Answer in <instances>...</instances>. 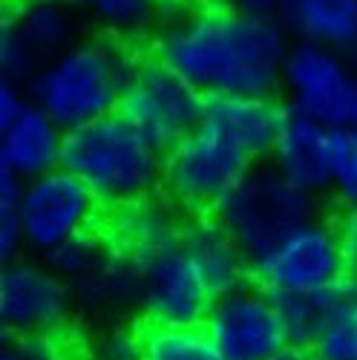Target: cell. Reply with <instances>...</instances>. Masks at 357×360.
<instances>
[{
    "label": "cell",
    "instance_id": "1",
    "mask_svg": "<svg viewBox=\"0 0 357 360\" xmlns=\"http://www.w3.org/2000/svg\"><path fill=\"white\" fill-rule=\"evenodd\" d=\"M291 44L277 18L245 15L216 0L167 18L147 52L185 78L202 98L280 96Z\"/></svg>",
    "mask_w": 357,
    "mask_h": 360
},
{
    "label": "cell",
    "instance_id": "2",
    "mask_svg": "<svg viewBox=\"0 0 357 360\" xmlns=\"http://www.w3.org/2000/svg\"><path fill=\"white\" fill-rule=\"evenodd\" d=\"M141 55L130 41L101 32L89 35L46 61L26 84V93L35 107L70 133L118 112Z\"/></svg>",
    "mask_w": 357,
    "mask_h": 360
},
{
    "label": "cell",
    "instance_id": "3",
    "mask_svg": "<svg viewBox=\"0 0 357 360\" xmlns=\"http://www.w3.org/2000/svg\"><path fill=\"white\" fill-rule=\"evenodd\" d=\"M61 167L75 173L101 205L122 207L162 193L164 153L115 112L67 133Z\"/></svg>",
    "mask_w": 357,
    "mask_h": 360
},
{
    "label": "cell",
    "instance_id": "4",
    "mask_svg": "<svg viewBox=\"0 0 357 360\" xmlns=\"http://www.w3.org/2000/svg\"><path fill=\"white\" fill-rule=\"evenodd\" d=\"M314 217H320L317 196L291 185L271 162L254 165L214 214L251 265Z\"/></svg>",
    "mask_w": 357,
    "mask_h": 360
},
{
    "label": "cell",
    "instance_id": "5",
    "mask_svg": "<svg viewBox=\"0 0 357 360\" xmlns=\"http://www.w3.org/2000/svg\"><path fill=\"white\" fill-rule=\"evenodd\" d=\"M178 233L124 251V265L147 326H202L216 300Z\"/></svg>",
    "mask_w": 357,
    "mask_h": 360
},
{
    "label": "cell",
    "instance_id": "6",
    "mask_svg": "<svg viewBox=\"0 0 357 360\" xmlns=\"http://www.w3.org/2000/svg\"><path fill=\"white\" fill-rule=\"evenodd\" d=\"M254 165L216 133L196 127L164 153L162 196L188 219L214 217Z\"/></svg>",
    "mask_w": 357,
    "mask_h": 360
},
{
    "label": "cell",
    "instance_id": "7",
    "mask_svg": "<svg viewBox=\"0 0 357 360\" xmlns=\"http://www.w3.org/2000/svg\"><path fill=\"white\" fill-rule=\"evenodd\" d=\"M251 283L271 297H317L349 283L337 222L314 217L306 225L294 228L280 245L251 265Z\"/></svg>",
    "mask_w": 357,
    "mask_h": 360
},
{
    "label": "cell",
    "instance_id": "8",
    "mask_svg": "<svg viewBox=\"0 0 357 360\" xmlns=\"http://www.w3.org/2000/svg\"><path fill=\"white\" fill-rule=\"evenodd\" d=\"M285 104L325 130L357 127V64L329 46L294 41L283 70Z\"/></svg>",
    "mask_w": 357,
    "mask_h": 360
},
{
    "label": "cell",
    "instance_id": "9",
    "mask_svg": "<svg viewBox=\"0 0 357 360\" xmlns=\"http://www.w3.org/2000/svg\"><path fill=\"white\" fill-rule=\"evenodd\" d=\"M202 112L205 98L150 52L141 55L118 104V115L162 153L173 150L202 124Z\"/></svg>",
    "mask_w": 357,
    "mask_h": 360
},
{
    "label": "cell",
    "instance_id": "10",
    "mask_svg": "<svg viewBox=\"0 0 357 360\" xmlns=\"http://www.w3.org/2000/svg\"><path fill=\"white\" fill-rule=\"evenodd\" d=\"M98 207V196L64 167L26 182L18 205L26 248L44 257L75 236L93 233Z\"/></svg>",
    "mask_w": 357,
    "mask_h": 360
},
{
    "label": "cell",
    "instance_id": "11",
    "mask_svg": "<svg viewBox=\"0 0 357 360\" xmlns=\"http://www.w3.org/2000/svg\"><path fill=\"white\" fill-rule=\"evenodd\" d=\"M202 328L225 360H271L288 346L274 297L254 283L216 297Z\"/></svg>",
    "mask_w": 357,
    "mask_h": 360
},
{
    "label": "cell",
    "instance_id": "12",
    "mask_svg": "<svg viewBox=\"0 0 357 360\" xmlns=\"http://www.w3.org/2000/svg\"><path fill=\"white\" fill-rule=\"evenodd\" d=\"M72 314V291L44 259L4 262L0 326L4 335L61 338Z\"/></svg>",
    "mask_w": 357,
    "mask_h": 360
},
{
    "label": "cell",
    "instance_id": "13",
    "mask_svg": "<svg viewBox=\"0 0 357 360\" xmlns=\"http://www.w3.org/2000/svg\"><path fill=\"white\" fill-rule=\"evenodd\" d=\"M288 104L280 96H216L205 98L202 124L251 162H268L285 124Z\"/></svg>",
    "mask_w": 357,
    "mask_h": 360
},
{
    "label": "cell",
    "instance_id": "14",
    "mask_svg": "<svg viewBox=\"0 0 357 360\" xmlns=\"http://www.w3.org/2000/svg\"><path fill=\"white\" fill-rule=\"evenodd\" d=\"M329 136L332 130H325L314 118L288 107L285 124L280 130V139L268 162L291 185L320 199L329 193V185H332L329 182Z\"/></svg>",
    "mask_w": 357,
    "mask_h": 360
},
{
    "label": "cell",
    "instance_id": "15",
    "mask_svg": "<svg viewBox=\"0 0 357 360\" xmlns=\"http://www.w3.org/2000/svg\"><path fill=\"white\" fill-rule=\"evenodd\" d=\"M178 236L214 297L251 283V259L214 217L188 219Z\"/></svg>",
    "mask_w": 357,
    "mask_h": 360
},
{
    "label": "cell",
    "instance_id": "16",
    "mask_svg": "<svg viewBox=\"0 0 357 360\" xmlns=\"http://www.w3.org/2000/svg\"><path fill=\"white\" fill-rule=\"evenodd\" d=\"M64 139L67 133L41 107L29 104L15 124L0 130V167H9L23 182H32L61 167Z\"/></svg>",
    "mask_w": 357,
    "mask_h": 360
},
{
    "label": "cell",
    "instance_id": "17",
    "mask_svg": "<svg viewBox=\"0 0 357 360\" xmlns=\"http://www.w3.org/2000/svg\"><path fill=\"white\" fill-rule=\"evenodd\" d=\"M277 20L294 41L357 58V0H280Z\"/></svg>",
    "mask_w": 357,
    "mask_h": 360
},
{
    "label": "cell",
    "instance_id": "18",
    "mask_svg": "<svg viewBox=\"0 0 357 360\" xmlns=\"http://www.w3.org/2000/svg\"><path fill=\"white\" fill-rule=\"evenodd\" d=\"M78 15L81 12L70 0H29L18 9H6L4 20H9V26L44 67L46 61L81 41Z\"/></svg>",
    "mask_w": 357,
    "mask_h": 360
},
{
    "label": "cell",
    "instance_id": "19",
    "mask_svg": "<svg viewBox=\"0 0 357 360\" xmlns=\"http://www.w3.org/2000/svg\"><path fill=\"white\" fill-rule=\"evenodd\" d=\"M70 4L86 20H93L101 35L130 44L141 35H156L164 23L159 0H70Z\"/></svg>",
    "mask_w": 357,
    "mask_h": 360
},
{
    "label": "cell",
    "instance_id": "20",
    "mask_svg": "<svg viewBox=\"0 0 357 360\" xmlns=\"http://www.w3.org/2000/svg\"><path fill=\"white\" fill-rule=\"evenodd\" d=\"M309 349L317 360H357V288L351 283L325 294L323 317Z\"/></svg>",
    "mask_w": 357,
    "mask_h": 360
},
{
    "label": "cell",
    "instance_id": "21",
    "mask_svg": "<svg viewBox=\"0 0 357 360\" xmlns=\"http://www.w3.org/2000/svg\"><path fill=\"white\" fill-rule=\"evenodd\" d=\"M107 251L110 248L104 243H98L96 233H84V236L70 239L64 245H58L55 251L44 254L41 259L70 285V291H75L78 285L101 277L104 271H110L115 265Z\"/></svg>",
    "mask_w": 357,
    "mask_h": 360
},
{
    "label": "cell",
    "instance_id": "22",
    "mask_svg": "<svg viewBox=\"0 0 357 360\" xmlns=\"http://www.w3.org/2000/svg\"><path fill=\"white\" fill-rule=\"evenodd\" d=\"M141 360H225L202 326H141Z\"/></svg>",
    "mask_w": 357,
    "mask_h": 360
},
{
    "label": "cell",
    "instance_id": "23",
    "mask_svg": "<svg viewBox=\"0 0 357 360\" xmlns=\"http://www.w3.org/2000/svg\"><path fill=\"white\" fill-rule=\"evenodd\" d=\"M329 196L343 214L357 211V127L329 136Z\"/></svg>",
    "mask_w": 357,
    "mask_h": 360
},
{
    "label": "cell",
    "instance_id": "24",
    "mask_svg": "<svg viewBox=\"0 0 357 360\" xmlns=\"http://www.w3.org/2000/svg\"><path fill=\"white\" fill-rule=\"evenodd\" d=\"M329 294V291H325ZM325 294L317 297H306V294H283L274 297L280 320H283V332L285 340L291 346H311L314 332L323 317V306H325Z\"/></svg>",
    "mask_w": 357,
    "mask_h": 360
},
{
    "label": "cell",
    "instance_id": "25",
    "mask_svg": "<svg viewBox=\"0 0 357 360\" xmlns=\"http://www.w3.org/2000/svg\"><path fill=\"white\" fill-rule=\"evenodd\" d=\"M0 360H72L61 338L46 335H4Z\"/></svg>",
    "mask_w": 357,
    "mask_h": 360
},
{
    "label": "cell",
    "instance_id": "26",
    "mask_svg": "<svg viewBox=\"0 0 357 360\" xmlns=\"http://www.w3.org/2000/svg\"><path fill=\"white\" fill-rule=\"evenodd\" d=\"M144 357V338L138 328H115L101 340L98 360H141Z\"/></svg>",
    "mask_w": 357,
    "mask_h": 360
},
{
    "label": "cell",
    "instance_id": "27",
    "mask_svg": "<svg viewBox=\"0 0 357 360\" xmlns=\"http://www.w3.org/2000/svg\"><path fill=\"white\" fill-rule=\"evenodd\" d=\"M29 104H32V98H29L26 86L0 81V130H6L9 124H15L18 118L26 112Z\"/></svg>",
    "mask_w": 357,
    "mask_h": 360
},
{
    "label": "cell",
    "instance_id": "28",
    "mask_svg": "<svg viewBox=\"0 0 357 360\" xmlns=\"http://www.w3.org/2000/svg\"><path fill=\"white\" fill-rule=\"evenodd\" d=\"M337 231H340V243H343V254H346L349 283L357 288V211H351V214H340V219H337Z\"/></svg>",
    "mask_w": 357,
    "mask_h": 360
},
{
    "label": "cell",
    "instance_id": "29",
    "mask_svg": "<svg viewBox=\"0 0 357 360\" xmlns=\"http://www.w3.org/2000/svg\"><path fill=\"white\" fill-rule=\"evenodd\" d=\"M219 4L245 12V15H259V18H277V6L280 0H219Z\"/></svg>",
    "mask_w": 357,
    "mask_h": 360
},
{
    "label": "cell",
    "instance_id": "30",
    "mask_svg": "<svg viewBox=\"0 0 357 360\" xmlns=\"http://www.w3.org/2000/svg\"><path fill=\"white\" fill-rule=\"evenodd\" d=\"M207 4H216V0H159V9L167 18H176V15H185V12H196Z\"/></svg>",
    "mask_w": 357,
    "mask_h": 360
},
{
    "label": "cell",
    "instance_id": "31",
    "mask_svg": "<svg viewBox=\"0 0 357 360\" xmlns=\"http://www.w3.org/2000/svg\"><path fill=\"white\" fill-rule=\"evenodd\" d=\"M271 360H317V354L309 346H283Z\"/></svg>",
    "mask_w": 357,
    "mask_h": 360
},
{
    "label": "cell",
    "instance_id": "32",
    "mask_svg": "<svg viewBox=\"0 0 357 360\" xmlns=\"http://www.w3.org/2000/svg\"><path fill=\"white\" fill-rule=\"evenodd\" d=\"M23 4H29V0H4L6 9H18V6H23Z\"/></svg>",
    "mask_w": 357,
    "mask_h": 360
}]
</instances>
